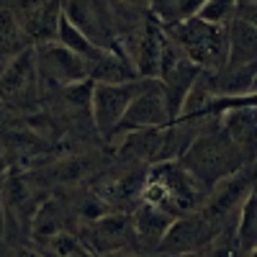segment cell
Listing matches in <instances>:
<instances>
[{"label":"cell","mask_w":257,"mask_h":257,"mask_svg":"<svg viewBox=\"0 0 257 257\" xmlns=\"http://www.w3.org/2000/svg\"><path fill=\"white\" fill-rule=\"evenodd\" d=\"M206 193L208 190L180 165V160H160L147 167L142 201L155 203L178 219L183 213L196 211L203 203Z\"/></svg>","instance_id":"6da1fadb"},{"label":"cell","mask_w":257,"mask_h":257,"mask_svg":"<svg viewBox=\"0 0 257 257\" xmlns=\"http://www.w3.org/2000/svg\"><path fill=\"white\" fill-rule=\"evenodd\" d=\"M178 160L206 190L211 185H216L221 178H226L229 173L239 170L242 165L254 162V160H247L239 149L229 142V137L221 132L219 123L206 126L203 132L188 144V149Z\"/></svg>","instance_id":"7a4b0ae2"},{"label":"cell","mask_w":257,"mask_h":257,"mask_svg":"<svg viewBox=\"0 0 257 257\" xmlns=\"http://www.w3.org/2000/svg\"><path fill=\"white\" fill-rule=\"evenodd\" d=\"M162 31L185 52V57L203 72H216L226 64V26H216L193 16L180 24L162 26Z\"/></svg>","instance_id":"3957f363"},{"label":"cell","mask_w":257,"mask_h":257,"mask_svg":"<svg viewBox=\"0 0 257 257\" xmlns=\"http://www.w3.org/2000/svg\"><path fill=\"white\" fill-rule=\"evenodd\" d=\"M254 193V162L242 165L239 170L221 178L216 185H211L198 211L216 226H224L239 213L242 203Z\"/></svg>","instance_id":"277c9868"},{"label":"cell","mask_w":257,"mask_h":257,"mask_svg":"<svg viewBox=\"0 0 257 257\" xmlns=\"http://www.w3.org/2000/svg\"><path fill=\"white\" fill-rule=\"evenodd\" d=\"M75 237L93 257L118 252V249H139L132 213H123V211H108L93 221H80Z\"/></svg>","instance_id":"5b68a950"},{"label":"cell","mask_w":257,"mask_h":257,"mask_svg":"<svg viewBox=\"0 0 257 257\" xmlns=\"http://www.w3.org/2000/svg\"><path fill=\"white\" fill-rule=\"evenodd\" d=\"M142 82H144V77L132 80V82H118V85H108V82H95L93 85L90 116H93L98 134L108 137V139L116 134V126L121 123L132 98L139 93Z\"/></svg>","instance_id":"8992f818"},{"label":"cell","mask_w":257,"mask_h":257,"mask_svg":"<svg viewBox=\"0 0 257 257\" xmlns=\"http://www.w3.org/2000/svg\"><path fill=\"white\" fill-rule=\"evenodd\" d=\"M167 123H173V121H170L165 90H162V85H160L157 77H149V80L142 82L139 93L132 98V103H128L121 123L116 126V134L134 132V128H162Z\"/></svg>","instance_id":"52a82bcc"},{"label":"cell","mask_w":257,"mask_h":257,"mask_svg":"<svg viewBox=\"0 0 257 257\" xmlns=\"http://www.w3.org/2000/svg\"><path fill=\"white\" fill-rule=\"evenodd\" d=\"M34 59H36V70L44 77H49L52 82H57L59 88H67V85H75L90 77L88 59H82L80 54L70 52L67 47L57 44V41L36 44Z\"/></svg>","instance_id":"ba28073f"},{"label":"cell","mask_w":257,"mask_h":257,"mask_svg":"<svg viewBox=\"0 0 257 257\" xmlns=\"http://www.w3.org/2000/svg\"><path fill=\"white\" fill-rule=\"evenodd\" d=\"M62 13L80 34L88 36L95 47L113 49L118 44V36L113 31L111 16L103 8L100 0H64Z\"/></svg>","instance_id":"9c48e42d"},{"label":"cell","mask_w":257,"mask_h":257,"mask_svg":"<svg viewBox=\"0 0 257 257\" xmlns=\"http://www.w3.org/2000/svg\"><path fill=\"white\" fill-rule=\"evenodd\" d=\"M221 226H216L213 221H208L203 213L196 208L190 213L178 216L170 229L165 231V237L157 247L160 254H180V252H201L208 239L216 234Z\"/></svg>","instance_id":"30bf717a"},{"label":"cell","mask_w":257,"mask_h":257,"mask_svg":"<svg viewBox=\"0 0 257 257\" xmlns=\"http://www.w3.org/2000/svg\"><path fill=\"white\" fill-rule=\"evenodd\" d=\"M147 167H134L128 173H118L113 178H103L93 193L108 206L111 211H123V213H132L134 206L142 201V188H144V175H147Z\"/></svg>","instance_id":"8fae6325"},{"label":"cell","mask_w":257,"mask_h":257,"mask_svg":"<svg viewBox=\"0 0 257 257\" xmlns=\"http://www.w3.org/2000/svg\"><path fill=\"white\" fill-rule=\"evenodd\" d=\"M162 39H165L162 26L147 13V18L142 21L139 31L134 34V44H132V49L126 52L139 77H144V80L157 77V64H160V52H162Z\"/></svg>","instance_id":"7c38bea8"},{"label":"cell","mask_w":257,"mask_h":257,"mask_svg":"<svg viewBox=\"0 0 257 257\" xmlns=\"http://www.w3.org/2000/svg\"><path fill=\"white\" fill-rule=\"evenodd\" d=\"M116 152L121 160L134 165H152L162 160L165 149V126L162 128H134L116 134Z\"/></svg>","instance_id":"4fadbf2b"},{"label":"cell","mask_w":257,"mask_h":257,"mask_svg":"<svg viewBox=\"0 0 257 257\" xmlns=\"http://www.w3.org/2000/svg\"><path fill=\"white\" fill-rule=\"evenodd\" d=\"M206 88L213 95L221 98H249L254 95V82H257V64H224L216 72H203Z\"/></svg>","instance_id":"5bb4252c"},{"label":"cell","mask_w":257,"mask_h":257,"mask_svg":"<svg viewBox=\"0 0 257 257\" xmlns=\"http://www.w3.org/2000/svg\"><path fill=\"white\" fill-rule=\"evenodd\" d=\"M175 221L173 213H167L162 208H157L155 203L139 201L132 211V224H134V234H137V244L142 252H157L165 231L170 229V224Z\"/></svg>","instance_id":"9a60e30c"},{"label":"cell","mask_w":257,"mask_h":257,"mask_svg":"<svg viewBox=\"0 0 257 257\" xmlns=\"http://www.w3.org/2000/svg\"><path fill=\"white\" fill-rule=\"evenodd\" d=\"M219 126L229 137V142L247 160H254V147H257V111H254V105H239V108L224 111L219 118Z\"/></svg>","instance_id":"2e32d148"},{"label":"cell","mask_w":257,"mask_h":257,"mask_svg":"<svg viewBox=\"0 0 257 257\" xmlns=\"http://www.w3.org/2000/svg\"><path fill=\"white\" fill-rule=\"evenodd\" d=\"M90 80L93 82H108V85H118V82H132L139 80L132 59H128L126 49H121V44H116L113 49H103L93 62H90Z\"/></svg>","instance_id":"e0dca14e"},{"label":"cell","mask_w":257,"mask_h":257,"mask_svg":"<svg viewBox=\"0 0 257 257\" xmlns=\"http://www.w3.org/2000/svg\"><path fill=\"white\" fill-rule=\"evenodd\" d=\"M257 59V24L231 18L226 24V64H249Z\"/></svg>","instance_id":"ac0fdd59"},{"label":"cell","mask_w":257,"mask_h":257,"mask_svg":"<svg viewBox=\"0 0 257 257\" xmlns=\"http://www.w3.org/2000/svg\"><path fill=\"white\" fill-rule=\"evenodd\" d=\"M64 229H67V208H64V203L57 198H44L34 211L31 237L36 242H44Z\"/></svg>","instance_id":"d6986e66"},{"label":"cell","mask_w":257,"mask_h":257,"mask_svg":"<svg viewBox=\"0 0 257 257\" xmlns=\"http://www.w3.org/2000/svg\"><path fill=\"white\" fill-rule=\"evenodd\" d=\"M39 70H36V59H34V49H24L13 57V64L6 70L3 80H0V93L3 95H18L29 90L34 80H36Z\"/></svg>","instance_id":"ffe728a7"},{"label":"cell","mask_w":257,"mask_h":257,"mask_svg":"<svg viewBox=\"0 0 257 257\" xmlns=\"http://www.w3.org/2000/svg\"><path fill=\"white\" fill-rule=\"evenodd\" d=\"M203 3L206 0H152L147 13L152 16L160 26H170V24H180V21L198 16Z\"/></svg>","instance_id":"44dd1931"},{"label":"cell","mask_w":257,"mask_h":257,"mask_svg":"<svg viewBox=\"0 0 257 257\" xmlns=\"http://www.w3.org/2000/svg\"><path fill=\"white\" fill-rule=\"evenodd\" d=\"M24 44L26 36L18 24L16 11L6 0H0V57H16L18 52H24Z\"/></svg>","instance_id":"7402d4cb"},{"label":"cell","mask_w":257,"mask_h":257,"mask_svg":"<svg viewBox=\"0 0 257 257\" xmlns=\"http://www.w3.org/2000/svg\"><path fill=\"white\" fill-rule=\"evenodd\" d=\"M234 231H237V242L244 257H254L257 252V213H254V193L242 203L237 221H234Z\"/></svg>","instance_id":"603a6c76"},{"label":"cell","mask_w":257,"mask_h":257,"mask_svg":"<svg viewBox=\"0 0 257 257\" xmlns=\"http://www.w3.org/2000/svg\"><path fill=\"white\" fill-rule=\"evenodd\" d=\"M57 44H62V47H67L70 52H75V54H80L82 59H88V64L103 52L100 47H95L93 41L85 36V34H80L67 18H64V13L59 16V26H57Z\"/></svg>","instance_id":"cb8c5ba5"},{"label":"cell","mask_w":257,"mask_h":257,"mask_svg":"<svg viewBox=\"0 0 257 257\" xmlns=\"http://www.w3.org/2000/svg\"><path fill=\"white\" fill-rule=\"evenodd\" d=\"M234 216L231 221H226L213 237L208 239V244L201 249V257H244L242 249H239V242H237V231H234Z\"/></svg>","instance_id":"d4e9b609"},{"label":"cell","mask_w":257,"mask_h":257,"mask_svg":"<svg viewBox=\"0 0 257 257\" xmlns=\"http://www.w3.org/2000/svg\"><path fill=\"white\" fill-rule=\"evenodd\" d=\"M198 18L216 26H226L234 18V0H206L203 8L198 11Z\"/></svg>","instance_id":"484cf974"},{"label":"cell","mask_w":257,"mask_h":257,"mask_svg":"<svg viewBox=\"0 0 257 257\" xmlns=\"http://www.w3.org/2000/svg\"><path fill=\"white\" fill-rule=\"evenodd\" d=\"M93 80H82V82H75V85H67L64 88V98H67L72 105H77V108L88 111L90 113V100H93Z\"/></svg>","instance_id":"4316f807"},{"label":"cell","mask_w":257,"mask_h":257,"mask_svg":"<svg viewBox=\"0 0 257 257\" xmlns=\"http://www.w3.org/2000/svg\"><path fill=\"white\" fill-rule=\"evenodd\" d=\"M234 18L257 24V0H234Z\"/></svg>","instance_id":"83f0119b"},{"label":"cell","mask_w":257,"mask_h":257,"mask_svg":"<svg viewBox=\"0 0 257 257\" xmlns=\"http://www.w3.org/2000/svg\"><path fill=\"white\" fill-rule=\"evenodd\" d=\"M121 6H126V8H134V11H149V3H152V0H118Z\"/></svg>","instance_id":"f1b7e54d"},{"label":"cell","mask_w":257,"mask_h":257,"mask_svg":"<svg viewBox=\"0 0 257 257\" xmlns=\"http://www.w3.org/2000/svg\"><path fill=\"white\" fill-rule=\"evenodd\" d=\"M6 239V206H3V196H0V242Z\"/></svg>","instance_id":"f546056e"},{"label":"cell","mask_w":257,"mask_h":257,"mask_svg":"<svg viewBox=\"0 0 257 257\" xmlns=\"http://www.w3.org/2000/svg\"><path fill=\"white\" fill-rule=\"evenodd\" d=\"M165 257H201V252H180V254H165Z\"/></svg>","instance_id":"4dcf8cb0"}]
</instances>
